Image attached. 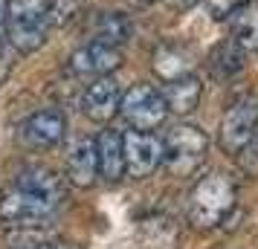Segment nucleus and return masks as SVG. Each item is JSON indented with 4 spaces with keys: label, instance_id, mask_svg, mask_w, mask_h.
<instances>
[{
    "label": "nucleus",
    "instance_id": "4",
    "mask_svg": "<svg viewBox=\"0 0 258 249\" xmlns=\"http://www.w3.org/2000/svg\"><path fill=\"white\" fill-rule=\"evenodd\" d=\"M58 203L38 197L32 191H24L12 186L9 191L0 194V223L9 229H29V226H41L47 217H52Z\"/></svg>",
    "mask_w": 258,
    "mask_h": 249
},
{
    "label": "nucleus",
    "instance_id": "9",
    "mask_svg": "<svg viewBox=\"0 0 258 249\" xmlns=\"http://www.w3.org/2000/svg\"><path fill=\"white\" fill-rule=\"evenodd\" d=\"M119 67H122V52H119V47H107V44H99V41H90L87 47L76 49L70 55V70L76 75H87V78L110 75Z\"/></svg>",
    "mask_w": 258,
    "mask_h": 249
},
{
    "label": "nucleus",
    "instance_id": "19",
    "mask_svg": "<svg viewBox=\"0 0 258 249\" xmlns=\"http://www.w3.org/2000/svg\"><path fill=\"white\" fill-rule=\"evenodd\" d=\"M44 6L49 26H67L82 12V0H44Z\"/></svg>",
    "mask_w": 258,
    "mask_h": 249
},
{
    "label": "nucleus",
    "instance_id": "18",
    "mask_svg": "<svg viewBox=\"0 0 258 249\" xmlns=\"http://www.w3.org/2000/svg\"><path fill=\"white\" fill-rule=\"evenodd\" d=\"M232 41L241 49H258V12H241L235 18Z\"/></svg>",
    "mask_w": 258,
    "mask_h": 249
},
{
    "label": "nucleus",
    "instance_id": "25",
    "mask_svg": "<svg viewBox=\"0 0 258 249\" xmlns=\"http://www.w3.org/2000/svg\"><path fill=\"white\" fill-rule=\"evenodd\" d=\"M32 249H49V243H44V246H32Z\"/></svg>",
    "mask_w": 258,
    "mask_h": 249
},
{
    "label": "nucleus",
    "instance_id": "7",
    "mask_svg": "<svg viewBox=\"0 0 258 249\" xmlns=\"http://www.w3.org/2000/svg\"><path fill=\"white\" fill-rule=\"evenodd\" d=\"M163 165V142L148 131L125 133V171L134 180L151 177Z\"/></svg>",
    "mask_w": 258,
    "mask_h": 249
},
{
    "label": "nucleus",
    "instance_id": "20",
    "mask_svg": "<svg viewBox=\"0 0 258 249\" xmlns=\"http://www.w3.org/2000/svg\"><path fill=\"white\" fill-rule=\"evenodd\" d=\"M244 3H249V0H206V6H209V12L215 18H226V15L238 12Z\"/></svg>",
    "mask_w": 258,
    "mask_h": 249
},
{
    "label": "nucleus",
    "instance_id": "24",
    "mask_svg": "<svg viewBox=\"0 0 258 249\" xmlns=\"http://www.w3.org/2000/svg\"><path fill=\"white\" fill-rule=\"evenodd\" d=\"M49 249H82V246H76V243H49Z\"/></svg>",
    "mask_w": 258,
    "mask_h": 249
},
{
    "label": "nucleus",
    "instance_id": "22",
    "mask_svg": "<svg viewBox=\"0 0 258 249\" xmlns=\"http://www.w3.org/2000/svg\"><path fill=\"white\" fill-rule=\"evenodd\" d=\"M3 32H6V0H0V41H3Z\"/></svg>",
    "mask_w": 258,
    "mask_h": 249
},
{
    "label": "nucleus",
    "instance_id": "2",
    "mask_svg": "<svg viewBox=\"0 0 258 249\" xmlns=\"http://www.w3.org/2000/svg\"><path fill=\"white\" fill-rule=\"evenodd\" d=\"M235 186L223 174L203 177L188 194V220L198 229H212L226 220V214L235 209Z\"/></svg>",
    "mask_w": 258,
    "mask_h": 249
},
{
    "label": "nucleus",
    "instance_id": "21",
    "mask_svg": "<svg viewBox=\"0 0 258 249\" xmlns=\"http://www.w3.org/2000/svg\"><path fill=\"white\" fill-rule=\"evenodd\" d=\"M9 72V55H6V49H3V41H0V78Z\"/></svg>",
    "mask_w": 258,
    "mask_h": 249
},
{
    "label": "nucleus",
    "instance_id": "17",
    "mask_svg": "<svg viewBox=\"0 0 258 249\" xmlns=\"http://www.w3.org/2000/svg\"><path fill=\"white\" fill-rule=\"evenodd\" d=\"M244 67V49L235 44L232 38L229 41H223L218 47L212 49L209 55V70L218 75V78H232L235 72H241Z\"/></svg>",
    "mask_w": 258,
    "mask_h": 249
},
{
    "label": "nucleus",
    "instance_id": "6",
    "mask_svg": "<svg viewBox=\"0 0 258 249\" xmlns=\"http://www.w3.org/2000/svg\"><path fill=\"white\" fill-rule=\"evenodd\" d=\"M255 128H258V102H252V99H241V102H235V105L223 113L218 142H221V148L229 156H235V154H241L246 145H249Z\"/></svg>",
    "mask_w": 258,
    "mask_h": 249
},
{
    "label": "nucleus",
    "instance_id": "10",
    "mask_svg": "<svg viewBox=\"0 0 258 249\" xmlns=\"http://www.w3.org/2000/svg\"><path fill=\"white\" fill-rule=\"evenodd\" d=\"M119 102H122L119 84L102 75V78H93L87 84V90L82 96V110L90 122H110L119 113Z\"/></svg>",
    "mask_w": 258,
    "mask_h": 249
},
{
    "label": "nucleus",
    "instance_id": "1",
    "mask_svg": "<svg viewBox=\"0 0 258 249\" xmlns=\"http://www.w3.org/2000/svg\"><path fill=\"white\" fill-rule=\"evenodd\" d=\"M44 0H6V38L18 52H35L49 35Z\"/></svg>",
    "mask_w": 258,
    "mask_h": 249
},
{
    "label": "nucleus",
    "instance_id": "26",
    "mask_svg": "<svg viewBox=\"0 0 258 249\" xmlns=\"http://www.w3.org/2000/svg\"><path fill=\"white\" fill-rule=\"evenodd\" d=\"M140 3H154V0H140Z\"/></svg>",
    "mask_w": 258,
    "mask_h": 249
},
{
    "label": "nucleus",
    "instance_id": "8",
    "mask_svg": "<svg viewBox=\"0 0 258 249\" xmlns=\"http://www.w3.org/2000/svg\"><path fill=\"white\" fill-rule=\"evenodd\" d=\"M64 131H67L64 113L55 110V107H44V110L32 113V116L21 125L18 139H21V145H26V148H52V145L61 142Z\"/></svg>",
    "mask_w": 258,
    "mask_h": 249
},
{
    "label": "nucleus",
    "instance_id": "5",
    "mask_svg": "<svg viewBox=\"0 0 258 249\" xmlns=\"http://www.w3.org/2000/svg\"><path fill=\"white\" fill-rule=\"evenodd\" d=\"M119 113L125 116V122L134 131H151L165 122L168 107H165L163 90H157L151 84H134L131 90L122 93Z\"/></svg>",
    "mask_w": 258,
    "mask_h": 249
},
{
    "label": "nucleus",
    "instance_id": "16",
    "mask_svg": "<svg viewBox=\"0 0 258 249\" xmlns=\"http://www.w3.org/2000/svg\"><path fill=\"white\" fill-rule=\"evenodd\" d=\"M154 72L163 81L188 75L191 72V55L183 52V49L171 47V44H163V47H157V52H154Z\"/></svg>",
    "mask_w": 258,
    "mask_h": 249
},
{
    "label": "nucleus",
    "instance_id": "13",
    "mask_svg": "<svg viewBox=\"0 0 258 249\" xmlns=\"http://www.w3.org/2000/svg\"><path fill=\"white\" fill-rule=\"evenodd\" d=\"M200 96H203V84H200L191 72L165 81V87H163L165 107H168L171 113H191V110L200 105Z\"/></svg>",
    "mask_w": 258,
    "mask_h": 249
},
{
    "label": "nucleus",
    "instance_id": "14",
    "mask_svg": "<svg viewBox=\"0 0 258 249\" xmlns=\"http://www.w3.org/2000/svg\"><path fill=\"white\" fill-rule=\"evenodd\" d=\"M15 186L24 191H32L38 197H47V200L58 203L61 200V183L55 177V171L47 165H26L18 177H15Z\"/></svg>",
    "mask_w": 258,
    "mask_h": 249
},
{
    "label": "nucleus",
    "instance_id": "15",
    "mask_svg": "<svg viewBox=\"0 0 258 249\" xmlns=\"http://www.w3.org/2000/svg\"><path fill=\"white\" fill-rule=\"evenodd\" d=\"M90 38L107 47H119L131 38V21L122 12H99L90 24Z\"/></svg>",
    "mask_w": 258,
    "mask_h": 249
},
{
    "label": "nucleus",
    "instance_id": "3",
    "mask_svg": "<svg viewBox=\"0 0 258 249\" xmlns=\"http://www.w3.org/2000/svg\"><path fill=\"white\" fill-rule=\"evenodd\" d=\"M206 151H209V136L200 128L177 125V128L168 131V136L163 142V165L174 177H188L206 159Z\"/></svg>",
    "mask_w": 258,
    "mask_h": 249
},
{
    "label": "nucleus",
    "instance_id": "23",
    "mask_svg": "<svg viewBox=\"0 0 258 249\" xmlns=\"http://www.w3.org/2000/svg\"><path fill=\"white\" fill-rule=\"evenodd\" d=\"M168 3H171L174 9H188V6H195L198 0H168Z\"/></svg>",
    "mask_w": 258,
    "mask_h": 249
},
{
    "label": "nucleus",
    "instance_id": "11",
    "mask_svg": "<svg viewBox=\"0 0 258 249\" xmlns=\"http://www.w3.org/2000/svg\"><path fill=\"white\" fill-rule=\"evenodd\" d=\"M99 174V159H96V139L82 136L70 145L67 154V180L76 189H90Z\"/></svg>",
    "mask_w": 258,
    "mask_h": 249
},
{
    "label": "nucleus",
    "instance_id": "12",
    "mask_svg": "<svg viewBox=\"0 0 258 249\" xmlns=\"http://www.w3.org/2000/svg\"><path fill=\"white\" fill-rule=\"evenodd\" d=\"M96 159H99V174L105 180H119L125 174V133L113 131V128H107V131L99 133V139H96Z\"/></svg>",
    "mask_w": 258,
    "mask_h": 249
}]
</instances>
